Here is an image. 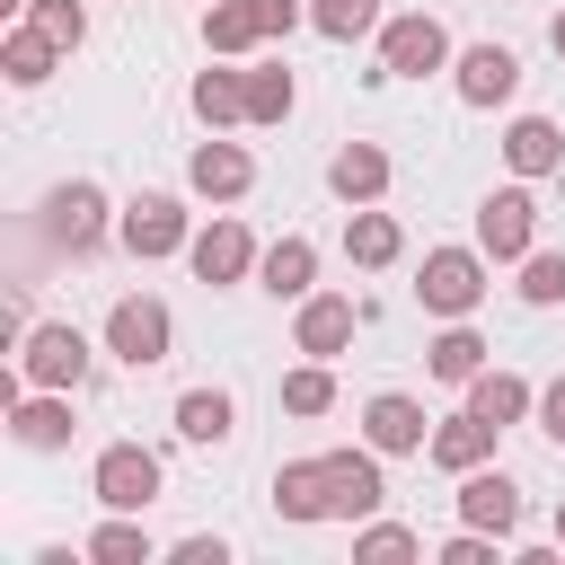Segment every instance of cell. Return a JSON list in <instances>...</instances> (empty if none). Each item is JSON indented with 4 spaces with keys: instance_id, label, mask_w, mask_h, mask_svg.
<instances>
[{
    "instance_id": "cell-17",
    "label": "cell",
    "mask_w": 565,
    "mask_h": 565,
    "mask_svg": "<svg viewBox=\"0 0 565 565\" xmlns=\"http://www.w3.org/2000/svg\"><path fill=\"white\" fill-rule=\"evenodd\" d=\"M9 441L18 450H71V388H18L9 397Z\"/></svg>"
},
{
    "instance_id": "cell-22",
    "label": "cell",
    "mask_w": 565,
    "mask_h": 565,
    "mask_svg": "<svg viewBox=\"0 0 565 565\" xmlns=\"http://www.w3.org/2000/svg\"><path fill=\"white\" fill-rule=\"evenodd\" d=\"M344 256H353L362 274L397 265V256H406V230H397V212H380V203H353V212H344Z\"/></svg>"
},
{
    "instance_id": "cell-3",
    "label": "cell",
    "mask_w": 565,
    "mask_h": 565,
    "mask_svg": "<svg viewBox=\"0 0 565 565\" xmlns=\"http://www.w3.org/2000/svg\"><path fill=\"white\" fill-rule=\"evenodd\" d=\"M450 62H459V53H450L441 18H424V9L380 18V79H433V71H450Z\"/></svg>"
},
{
    "instance_id": "cell-18",
    "label": "cell",
    "mask_w": 565,
    "mask_h": 565,
    "mask_svg": "<svg viewBox=\"0 0 565 565\" xmlns=\"http://www.w3.org/2000/svg\"><path fill=\"white\" fill-rule=\"evenodd\" d=\"M494 433H503V424H486L477 406H459V415H441V424H433L424 459H433V468H450V477H468V468H486V459H494Z\"/></svg>"
},
{
    "instance_id": "cell-16",
    "label": "cell",
    "mask_w": 565,
    "mask_h": 565,
    "mask_svg": "<svg viewBox=\"0 0 565 565\" xmlns=\"http://www.w3.org/2000/svg\"><path fill=\"white\" fill-rule=\"evenodd\" d=\"M185 185H194L203 203H238V194L256 185V159H247L238 141H221V132H212V141H194V159H185Z\"/></svg>"
},
{
    "instance_id": "cell-7",
    "label": "cell",
    "mask_w": 565,
    "mask_h": 565,
    "mask_svg": "<svg viewBox=\"0 0 565 565\" xmlns=\"http://www.w3.org/2000/svg\"><path fill=\"white\" fill-rule=\"evenodd\" d=\"M88 494H97L106 512H150V503H159V450H141V441H106L97 468H88Z\"/></svg>"
},
{
    "instance_id": "cell-36",
    "label": "cell",
    "mask_w": 565,
    "mask_h": 565,
    "mask_svg": "<svg viewBox=\"0 0 565 565\" xmlns=\"http://www.w3.org/2000/svg\"><path fill=\"white\" fill-rule=\"evenodd\" d=\"M168 565H230V539H221V530H194V539L168 547Z\"/></svg>"
},
{
    "instance_id": "cell-39",
    "label": "cell",
    "mask_w": 565,
    "mask_h": 565,
    "mask_svg": "<svg viewBox=\"0 0 565 565\" xmlns=\"http://www.w3.org/2000/svg\"><path fill=\"white\" fill-rule=\"evenodd\" d=\"M547 44H556V62H565V9H556V18H547Z\"/></svg>"
},
{
    "instance_id": "cell-19",
    "label": "cell",
    "mask_w": 565,
    "mask_h": 565,
    "mask_svg": "<svg viewBox=\"0 0 565 565\" xmlns=\"http://www.w3.org/2000/svg\"><path fill=\"white\" fill-rule=\"evenodd\" d=\"M185 106H194V124H203V132H230V124H247V71H230V62L212 53V71H194Z\"/></svg>"
},
{
    "instance_id": "cell-12",
    "label": "cell",
    "mask_w": 565,
    "mask_h": 565,
    "mask_svg": "<svg viewBox=\"0 0 565 565\" xmlns=\"http://www.w3.org/2000/svg\"><path fill=\"white\" fill-rule=\"evenodd\" d=\"M362 441H371L380 459H415V450L433 441V415H424L406 388H380V397L362 406Z\"/></svg>"
},
{
    "instance_id": "cell-40",
    "label": "cell",
    "mask_w": 565,
    "mask_h": 565,
    "mask_svg": "<svg viewBox=\"0 0 565 565\" xmlns=\"http://www.w3.org/2000/svg\"><path fill=\"white\" fill-rule=\"evenodd\" d=\"M556 547H565V503H556Z\"/></svg>"
},
{
    "instance_id": "cell-32",
    "label": "cell",
    "mask_w": 565,
    "mask_h": 565,
    "mask_svg": "<svg viewBox=\"0 0 565 565\" xmlns=\"http://www.w3.org/2000/svg\"><path fill=\"white\" fill-rule=\"evenodd\" d=\"M406 556H424V539L406 521H362L353 530V565H406Z\"/></svg>"
},
{
    "instance_id": "cell-1",
    "label": "cell",
    "mask_w": 565,
    "mask_h": 565,
    "mask_svg": "<svg viewBox=\"0 0 565 565\" xmlns=\"http://www.w3.org/2000/svg\"><path fill=\"white\" fill-rule=\"evenodd\" d=\"M486 247H424V274H415V300H424V318H477L486 309Z\"/></svg>"
},
{
    "instance_id": "cell-37",
    "label": "cell",
    "mask_w": 565,
    "mask_h": 565,
    "mask_svg": "<svg viewBox=\"0 0 565 565\" xmlns=\"http://www.w3.org/2000/svg\"><path fill=\"white\" fill-rule=\"evenodd\" d=\"M256 26H265V44H282L291 26H309V0H256Z\"/></svg>"
},
{
    "instance_id": "cell-25",
    "label": "cell",
    "mask_w": 565,
    "mask_h": 565,
    "mask_svg": "<svg viewBox=\"0 0 565 565\" xmlns=\"http://www.w3.org/2000/svg\"><path fill=\"white\" fill-rule=\"evenodd\" d=\"M424 371H433L441 388H468V380L486 371V335H477L468 318H441V335L424 344Z\"/></svg>"
},
{
    "instance_id": "cell-26",
    "label": "cell",
    "mask_w": 565,
    "mask_h": 565,
    "mask_svg": "<svg viewBox=\"0 0 565 565\" xmlns=\"http://www.w3.org/2000/svg\"><path fill=\"white\" fill-rule=\"evenodd\" d=\"M468 406H477L486 424H530V415H539V388H530L521 371H494V362H486V371L468 380Z\"/></svg>"
},
{
    "instance_id": "cell-10",
    "label": "cell",
    "mask_w": 565,
    "mask_h": 565,
    "mask_svg": "<svg viewBox=\"0 0 565 565\" xmlns=\"http://www.w3.org/2000/svg\"><path fill=\"white\" fill-rule=\"evenodd\" d=\"M450 88H459V106H512L521 97V53L512 44H468L459 62H450Z\"/></svg>"
},
{
    "instance_id": "cell-4",
    "label": "cell",
    "mask_w": 565,
    "mask_h": 565,
    "mask_svg": "<svg viewBox=\"0 0 565 565\" xmlns=\"http://www.w3.org/2000/svg\"><path fill=\"white\" fill-rule=\"evenodd\" d=\"M477 247H486L494 265H521V256L539 247V194H530V177H512V185H494V194L477 203Z\"/></svg>"
},
{
    "instance_id": "cell-38",
    "label": "cell",
    "mask_w": 565,
    "mask_h": 565,
    "mask_svg": "<svg viewBox=\"0 0 565 565\" xmlns=\"http://www.w3.org/2000/svg\"><path fill=\"white\" fill-rule=\"evenodd\" d=\"M539 433H547V441L565 450V371H556V380L539 388Z\"/></svg>"
},
{
    "instance_id": "cell-2",
    "label": "cell",
    "mask_w": 565,
    "mask_h": 565,
    "mask_svg": "<svg viewBox=\"0 0 565 565\" xmlns=\"http://www.w3.org/2000/svg\"><path fill=\"white\" fill-rule=\"evenodd\" d=\"M106 353H115L124 371H159V362L177 353V318H168V300H159V291H124V300L106 309Z\"/></svg>"
},
{
    "instance_id": "cell-30",
    "label": "cell",
    "mask_w": 565,
    "mask_h": 565,
    "mask_svg": "<svg viewBox=\"0 0 565 565\" xmlns=\"http://www.w3.org/2000/svg\"><path fill=\"white\" fill-rule=\"evenodd\" d=\"M291 106H300L291 71H282V62H247V124H282Z\"/></svg>"
},
{
    "instance_id": "cell-5",
    "label": "cell",
    "mask_w": 565,
    "mask_h": 565,
    "mask_svg": "<svg viewBox=\"0 0 565 565\" xmlns=\"http://www.w3.org/2000/svg\"><path fill=\"white\" fill-rule=\"evenodd\" d=\"M106 230H115V212H106V185L71 177V185H53V194H44V238H53V247H71V256H97V247H106Z\"/></svg>"
},
{
    "instance_id": "cell-28",
    "label": "cell",
    "mask_w": 565,
    "mask_h": 565,
    "mask_svg": "<svg viewBox=\"0 0 565 565\" xmlns=\"http://www.w3.org/2000/svg\"><path fill=\"white\" fill-rule=\"evenodd\" d=\"M230 424H238L230 388H185V397H177V441H194V450H221V441H230Z\"/></svg>"
},
{
    "instance_id": "cell-24",
    "label": "cell",
    "mask_w": 565,
    "mask_h": 565,
    "mask_svg": "<svg viewBox=\"0 0 565 565\" xmlns=\"http://www.w3.org/2000/svg\"><path fill=\"white\" fill-rule=\"evenodd\" d=\"M0 71H9V88H44V79L62 71V44H53L35 18H18V26L0 35Z\"/></svg>"
},
{
    "instance_id": "cell-34",
    "label": "cell",
    "mask_w": 565,
    "mask_h": 565,
    "mask_svg": "<svg viewBox=\"0 0 565 565\" xmlns=\"http://www.w3.org/2000/svg\"><path fill=\"white\" fill-rule=\"evenodd\" d=\"M512 291H521L530 309H556V300H565V247H530V256H521V282H512Z\"/></svg>"
},
{
    "instance_id": "cell-9",
    "label": "cell",
    "mask_w": 565,
    "mask_h": 565,
    "mask_svg": "<svg viewBox=\"0 0 565 565\" xmlns=\"http://www.w3.org/2000/svg\"><path fill=\"white\" fill-rule=\"evenodd\" d=\"M256 256H265V247L247 238V221H238V212L203 221V230H194V247H185L194 282H212V291H221V282H247V274H256Z\"/></svg>"
},
{
    "instance_id": "cell-27",
    "label": "cell",
    "mask_w": 565,
    "mask_h": 565,
    "mask_svg": "<svg viewBox=\"0 0 565 565\" xmlns=\"http://www.w3.org/2000/svg\"><path fill=\"white\" fill-rule=\"evenodd\" d=\"M168 547L141 530V512H106L97 530H88V565H159Z\"/></svg>"
},
{
    "instance_id": "cell-6",
    "label": "cell",
    "mask_w": 565,
    "mask_h": 565,
    "mask_svg": "<svg viewBox=\"0 0 565 565\" xmlns=\"http://www.w3.org/2000/svg\"><path fill=\"white\" fill-rule=\"evenodd\" d=\"M115 238H124L141 265H159V256H185V247H194V221H185L177 194H132V203L115 212Z\"/></svg>"
},
{
    "instance_id": "cell-11",
    "label": "cell",
    "mask_w": 565,
    "mask_h": 565,
    "mask_svg": "<svg viewBox=\"0 0 565 565\" xmlns=\"http://www.w3.org/2000/svg\"><path fill=\"white\" fill-rule=\"evenodd\" d=\"M353 327H362V300H344V291H309V300H291V353L335 362V353L353 344Z\"/></svg>"
},
{
    "instance_id": "cell-14",
    "label": "cell",
    "mask_w": 565,
    "mask_h": 565,
    "mask_svg": "<svg viewBox=\"0 0 565 565\" xmlns=\"http://www.w3.org/2000/svg\"><path fill=\"white\" fill-rule=\"evenodd\" d=\"M450 503H459V521H468V530H494V539H512V530H521V486H512L494 459H486V468H468Z\"/></svg>"
},
{
    "instance_id": "cell-23",
    "label": "cell",
    "mask_w": 565,
    "mask_h": 565,
    "mask_svg": "<svg viewBox=\"0 0 565 565\" xmlns=\"http://www.w3.org/2000/svg\"><path fill=\"white\" fill-rule=\"evenodd\" d=\"M256 282H265L274 300H309V291H318V247H309L300 230H282V238L256 256Z\"/></svg>"
},
{
    "instance_id": "cell-31",
    "label": "cell",
    "mask_w": 565,
    "mask_h": 565,
    "mask_svg": "<svg viewBox=\"0 0 565 565\" xmlns=\"http://www.w3.org/2000/svg\"><path fill=\"white\" fill-rule=\"evenodd\" d=\"M309 26L327 44H362V35H380V0H309Z\"/></svg>"
},
{
    "instance_id": "cell-21",
    "label": "cell",
    "mask_w": 565,
    "mask_h": 565,
    "mask_svg": "<svg viewBox=\"0 0 565 565\" xmlns=\"http://www.w3.org/2000/svg\"><path fill=\"white\" fill-rule=\"evenodd\" d=\"M388 177H397V168H388V150H380V141H344V150L327 159L335 203H380V194H388Z\"/></svg>"
},
{
    "instance_id": "cell-33",
    "label": "cell",
    "mask_w": 565,
    "mask_h": 565,
    "mask_svg": "<svg viewBox=\"0 0 565 565\" xmlns=\"http://www.w3.org/2000/svg\"><path fill=\"white\" fill-rule=\"evenodd\" d=\"M327 406H335V371H327L318 353H309L300 371H282V415H327Z\"/></svg>"
},
{
    "instance_id": "cell-13",
    "label": "cell",
    "mask_w": 565,
    "mask_h": 565,
    "mask_svg": "<svg viewBox=\"0 0 565 565\" xmlns=\"http://www.w3.org/2000/svg\"><path fill=\"white\" fill-rule=\"evenodd\" d=\"M327 459V486H335V521H371L388 503V477H380V450H318Z\"/></svg>"
},
{
    "instance_id": "cell-29",
    "label": "cell",
    "mask_w": 565,
    "mask_h": 565,
    "mask_svg": "<svg viewBox=\"0 0 565 565\" xmlns=\"http://www.w3.org/2000/svg\"><path fill=\"white\" fill-rule=\"evenodd\" d=\"M256 44H265V26H256V0H203V53L238 62V53H256Z\"/></svg>"
},
{
    "instance_id": "cell-20",
    "label": "cell",
    "mask_w": 565,
    "mask_h": 565,
    "mask_svg": "<svg viewBox=\"0 0 565 565\" xmlns=\"http://www.w3.org/2000/svg\"><path fill=\"white\" fill-rule=\"evenodd\" d=\"M274 512H282V521H335L327 459H282V468H274Z\"/></svg>"
},
{
    "instance_id": "cell-8",
    "label": "cell",
    "mask_w": 565,
    "mask_h": 565,
    "mask_svg": "<svg viewBox=\"0 0 565 565\" xmlns=\"http://www.w3.org/2000/svg\"><path fill=\"white\" fill-rule=\"evenodd\" d=\"M18 380L79 397V380H88V335H79V327H26V335H18Z\"/></svg>"
},
{
    "instance_id": "cell-35",
    "label": "cell",
    "mask_w": 565,
    "mask_h": 565,
    "mask_svg": "<svg viewBox=\"0 0 565 565\" xmlns=\"http://www.w3.org/2000/svg\"><path fill=\"white\" fill-rule=\"evenodd\" d=\"M26 18H35L62 53H79V44H88V9H79V0H26Z\"/></svg>"
},
{
    "instance_id": "cell-15",
    "label": "cell",
    "mask_w": 565,
    "mask_h": 565,
    "mask_svg": "<svg viewBox=\"0 0 565 565\" xmlns=\"http://www.w3.org/2000/svg\"><path fill=\"white\" fill-rule=\"evenodd\" d=\"M503 168L530 177V185L556 177V168H565V124H556V115H512V124H503Z\"/></svg>"
}]
</instances>
